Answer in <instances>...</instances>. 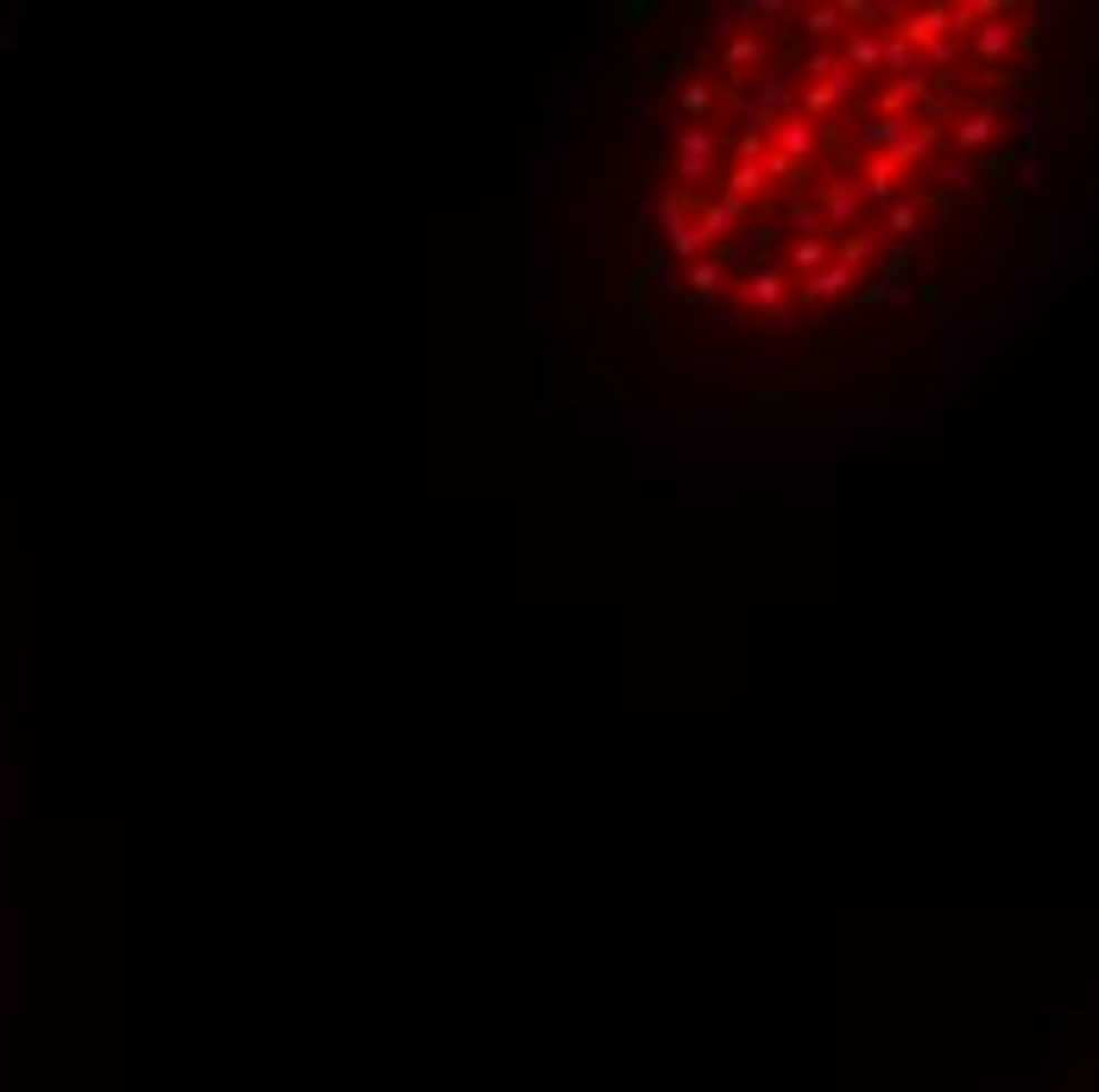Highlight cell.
Here are the masks:
<instances>
[{"label": "cell", "instance_id": "cell-1", "mask_svg": "<svg viewBox=\"0 0 1099 1092\" xmlns=\"http://www.w3.org/2000/svg\"><path fill=\"white\" fill-rule=\"evenodd\" d=\"M695 13L632 70L620 115L626 285L733 322L822 304L841 235L846 291L865 259V202L923 165L935 139L980 146L992 115H942L961 89L954 44L973 13Z\"/></svg>", "mask_w": 1099, "mask_h": 1092}]
</instances>
